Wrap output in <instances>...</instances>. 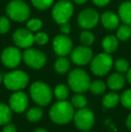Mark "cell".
<instances>
[{
    "mask_svg": "<svg viewBox=\"0 0 131 132\" xmlns=\"http://www.w3.org/2000/svg\"><path fill=\"white\" fill-rule=\"evenodd\" d=\"M115 68L119 73H125L129 68V64L125 59H119L115 62Z\"/></svg>",
    "mask_w": 131,
    "mask_h": 132,
    "instance_id": "cell-31",
    "label": "cell"
},
{
    "mask_svg": "<svg viewBox=\"0 0 131 132\" xmlns=\"http://www.w3.org/2000/svg\"><path fill=\"white\" fill-rule=\"evenodd\" d=\"M119 100H120V98H119V94H117L116 93H109L103 97L102 104L105 108L111 109L119 103Z\"/></svg>",
    "mask_w": 131,
    "mask_h": 132,
    "instance_id": "cell-20",
    "label": "cell"
},
{
    "mask_svg": "<svg viewBox=\"0 0 131 132\" xmlns=\"http://www.w3.org/2000/svg\"><path fill=\"white\" fill-rule=\"evenodd\" d=\"M73 119L75 127L83 131L91 129L94 124V115L93 111L85 107L79 109L75 112Z\"/></svg>",
    "mask_w": 131,
    "mask_h": 132,
    "instance_id": "cell-8",
    "label": "cell"
},
{
    "mask_svg": "<svg viewBox=\"0 0 131 132\" xmlns=\"http://www.w3.org/2000/svg\"><path fill=\"white\" fill-rule=\"evenodd\" d=\"M2 132H17L15 127H14L13 124H5V126L4 127Z\"/></svg>",
    "mask_w": 131,
    "mask_h": 132,
    "instance_id": "cell-36",
    "label": "cell"
},
{
    "mask_svg": "<svg viewBox=\"0 0 131 132\" xmlns=\"http://www.w3.org/2000/svg\"><path fill=\"white\" fill-rule=\"evenodd\" d=\"M99 20L100 15L96 10L93 8H86L78 14L77 23L83 29L89 30L96 26Z\"/></svg>",
    "mask_w": 131,
    "mask_h": 132,
    "instance_id": "cell-10",
    "label": "cell"
},
{
    "mask_svg": "<svg viewBox=\"0 0 131 132\" xmlns=\"http://www.w3.org/2000/svg\"><path fill=\"white\" fill-rule=\"evenodd\" d=\"M110 0H93V2L97 6H105L110 3Z\"/></svg>",
    "mask_w": 131,
    "mask_h": 132,
    "instance_id": "cell-37",
    "label": "cell"
},
{
    "mask_svg": "<svg viewBox=\"0 0 131 132\" xmlns=\"http://www.w3.org/2000/svg\"><path fill=\"white\" fill-rule=\"evenodd\" d=\"M89 89L91 90V92L93 93V94H101L106 90V85H105L104 82L101 81V80H95V81H93V82H91Z\"/></svg>",
    "mask_w": 131,
    "mask_h": 132,
    "instance_id": "cell-23",
    "label": "cell"
},
{
    "mask_svg": "<svg viewBox=\"0 0 131 132\" xmlns=\"http://www.w3.org/2000/svg\"><path fill=\"white\" fill-rule=\"evenodd\" d=\"M83 132H90L89 130H84V131H83Z\"/></svg>",
    "mask_w": 131,
    "mask_h": 132,
    "instance_id": "cell-43",
    "label": "cell"
},
{
    "mask_svg": "<svg viewBox=\"0 0 131 132\" xmlns=\"http://www.w3.org/2000/svg\"><path fill=\"white\" fill-rule=\"evenodd\" d=\"M13 40L16 46L23 49H28L34 43V35L28 29H20L16 30L13 34Z\"/></svg>",
    "mask_w": 131,
    "mask_h": 132,
    "instance_id": "cell-14",
    "label": "cell"
},
{
    "mask_svg": "<svg viewBox=\"0 0 131 132\" xmlns=\"http://www.w3.org/2000/svg\"><path fill=\"white\" fill-rule=\"evenodd\" d=\"M34 42L39 45H45L49 42V36L46 32L43 31H38L34 35Z\"/></svg>",
    "mask_w": 131,
    "mask_h": 132,
    "instance_id": "cell-33",
    "label": "cell"
},
{
    "mask_svg": "<svg viewBox=\"0 0 131 132\" xmlns=\"http://www.w3.org/2000/svg\"><path fill=\"white\" fill-rule=\"evenodd\" d=\"M101 46H102L105 52L109 54L114 52L118 49V46H119L118 38L116 36H114V35H107L102 40Z\"/></svg>",
    "mask_w": 131,
    "mask_h": 132,
    "instance_id": "cell-19",
    "label": "cell"
},
{
    "mask_svg": "<svg viewBox=\"0 0 131 132\" xmlns=\"http://www.w3.org/2000/svg\"><path fill=\"white\" fill-rule=\"evenodd\" d=\"M2 80H3V77H2V76H1V74H0V84H1V82H2Z\"/></svg>",
    "mask_w": 131,
    "mask_h": 132,
    "instance_id": "cell-42",
    "label": "cell"
},
{
    "mask_svg": "<svg viewBox=\"0 0 131 132\" xmlns=\"http://www.w3.org/2000/svg\"><path fill=\"white\" fill-rule=\"evenodd\" d=\"M131 37V27L130 25L123 24L117 31V38L120 40H127Z\"/></svg>",
    "mask_w": 131,
    "mask_h": 132,
    "instance_id": "cell-24",
    "label": "cell"
},
{
    "mask_svg": "<svg viewBox=\"0 0 131 132\" xmlns=\"http://www.w3.org/2000/svg\"><path fill=\"white\" fill-rule=\"evenodd\" d=\"M28 106V96L23 92H15L9 100V107L15 112H23Z\"/></svg>",
    "mask_w": 131,
    "mask_h": 132,
    "instance_id": "cell-15",
    "label": "cell"
},
{
    "mask_svg": "<svg viewBox=\"0 0 131 132\" xmlns=\"http://www.w3.org/2000/svg\"><path fill=\"white\" fill-rule=\"evenodd\" d=\"M54 94L58 100H66L69 95V90L67 86H66L63 84H60L55 87Z\"/></svg>",
    "mask_w": 131,
    "mask_h": 132,
    "instance_id": "cell-26",
    "label": "cell"
},
{
    "mask_svg": "<svg viewBox=\"0 0 131 132\" xmlns=\"http://www.w3.org/2000/svg\"><path fill=\"white\" fill-rule=\"evenodd\" d=\"M107 85L111 90H120L125 85V77L120 73H113L108 77Z\"/></svg>",
    "mask_w": 131,
    "mask_h": 132,
    "instance_id": "cell-17",
    "label": "cell"
},
{
    "mask_svg": "<svg viewBox=\"0 0 131 132\" xmlns=\"http://www.w3.org/2000/svg\"><path fill=\"white\" fill-rule=\"evenodd\" d=\"M127 79L131 84V68H128V70L127 71Z\"/></svg>",
    "mask_w": 131,
    "mask_h": 132,
    "instance_id": "cell-39",
    "label": "cell"
},
{
    "mask_svg": "<svg viewBox=\"0 0 131 132\" xmlns=\"http://www.w3.org/2000/svg\"><path fill=\"white\" fill-rule=\"evenodd\" d=\"M79 39H80V42L83 45L88 46V47L91 46L94 42V35L91 31H88V30H84L80 33Z\"/></svg>",
    "mask_w": 131,
    "mask_h": 132,
    "instance_id": "cell-25",
    "label": "cell"
},
{
    "mask_svg": "<svg viewBox=\"0 0 131 132\" xmlns=\"http://www.w3.org/2000/svg\"><path fill=\"white\" fill-rule=\"evenodd\" d=\"M21 51L15 47H8L3 51L1 54V60L4 66L9 68H16L22 60Z\"/></svg>",
    "mask_w": 131,
    "mask_h": 132,
    "instance_id": "cell-11",
    "label": "cell"
},
{
    "mask_svg": "<svg viewBox=\"0 0 131 132\" xmlns=\"http://www.w3.org/2000/svg\"><path fill=\"white\" fill-rule=\"evenodd\" d=\"M23 59L27 66L34 69H40L47 62V57L43 52L35 49H26L23 53Z\"/></svg>",
    "mask_w": 131,
    "mask_h": 132,
    "instance_id": "cell-9",
    "label": "cell"
},
{
    "mask_svg": "<svg viewBox=\"0 0 131 132\" xmlns=\"http://www.w3.org/2000/svg\"><path fill=\"white\" fill-rule=\"evenodd\" d=\"M6 14L10 19L15 22H24L30 17L31 10L23 0H13L6 5Z\"/></svg>",
    "mask_w": 131,
    "mask_h": 132,
    "instance_id": "cell-3",
    "label": "cell"
},
{
    "mask_svg": "<svg viewBox=\"0 0 131 132\" xmlns=\"http://www.w3.org/2000/svg\"><path fill=\"white\" fill-rule=\"evenodd\" d=\"M42 27V22L41 20L38 18H32L27 22V29L30 30L32 32L33 31H38Z\"/></svg>",
    "mask_w": 131,
    "mask_h": 132,
    "instance_id": "cell-30",
    "label": "cell"
},
{
    "mask_svg": "<svg viewBox=\"0 0 131 132\" xmlns=\"http://www.w3.org/2000/svg\"><path fill=\"white\" fill-rule=\"evenodd\" d=\"M31 97L35 103L40 106H46L52 99V91L50 87L43 82H34L30 88Z\"/></svg>",
    "mask_w": 131,
    "mask_h": 132,
    "instance_id": "cell-4",
    "label": "cell"
},
{
    "mask_svg": "<svg viewBox=\"0 0 131 132\" xmlns=\"http://www.w3.org/2000/svg\"><path fill=\"white\" fill-rule=\"evenodd\" d=\"M119 17L125 24L131 26V2H123L119 7Z\"/></svg>",
    "mask_w": 131,
    "mask_h": 132,
    "instance_id": "cell-18",
    "label": "cell"
},
{
    "mask_svg": "<svg viewBox=\"0 0 131 132\" xmlns=\"http://www.w3.org/2000/svg\"><path fill=\"white\" fill-rule=\"evenodd\" d=\"M60 31H61V32L63 33V34H66V35L70 33V31H71V26H70V24L68 23V22L63 23L60 24Z\"/></svg>",
    "mask_w": 131,
    "mask_h": 132,
    "instance_id": "cell-35",
    "label": "cell"
},
{
    "mask_svg": "<svg viewBox=\"0 0 131 132\" xmlns=\"http://www.w3.org/2000/svg\"><path fill=\"white\" fill-rule=\"evenodd\" d=\"M74 13V5L68 0H61L58 1L53 6L52 17L56 23L61 24L69 21Z\"/></svg>",
    "mask_w": 131,
    "mask_h": 132,
    "instance_id": "cell-7",
    "label": "cell"
},
{
    "mask_svg": "<svg viewBox=\"0 0 131 132\" xmlns=\"http://www.w3.org/2000/svg\"><path fill=\"white\" fill-rule=\"evenodd\" d=\"M12 118L11 109L8 105L0 103V125H5L9 123Z\"/></svg>",
    "mask_w": 131,
    "mask_h": 132,
    "instance_id": "cell-22",
    "label": "cell"
},
{
    "mask_svg": "<svg viewBox=\"0 0 131 132\" xmlns=\"http://www.w3.org/2000/svg\"><path fill=\"white\" fill-rule=\"evenodd\" d=\"M53 50L57 55L65 57L71 53L73 50V42L66 34H58L53 40Z\"/></svg>",
    "mask_w": 131,
    "mask_h": 132,
    "instance_id": "cell-12",
    "label": "cell"
},
{
    "mask_svg": "<svg viewBox=\"0 0 131 132\" xmlns=\"http://www.w3.org/2000/svg\"><path fill=\"white\" fill-rule=\"evenodd\" d=\"M86 1H87V0H74V2H75V4H77V5H83V4H84Z\"/></svg>",
    "mask_w": 131,
    "mask_h": 132,
    "instance_id": "cell-40",
    "label": "cell"
},
{
    "mask_svg": "<svg viewBox=\"0 0 131 132\" xmlns=\"http://www.w3.org/2000/svg\"><path fill=\"white\" fill-rule=\"evenodd\" d=\"M126 124H127V127H128V129H131V113L128 116V118H127Z\"/></svg>",
    "mask_w": 131,
    "mask_h": 132,
    "instance_id": "cell-38",
    "label": "cell"
},
{
    "mask_svg": "<svg viewBox=\"0 0 131 132\" xmlns=\"http://www.w3.org/2000/svg\"><path fill=\"white\" fill-rule=\"evenodd\" d=\"M120 102L125 108L131 110V89H128L123 92L120 97Z\"/></svg>",
    "mask_w": 131,
    "mask_h": 132,
    "instance_id": "cell-32",
    "label": "cell"
},
{
    "mask_svg": "<svg viewBox=\"0 0 131 132\" xmlns=\"http://www.w3.org/2000/svg\"><path fill=\"white\" fill-rule=\"evenodd\" d=\"M5 87L12 91H19L26 87L29 83V77L22 70H14L5 74L3 78Z\"/></svg>",
    "mask_w": 131,
    "mask_h": 132,
    "instance_id": "cell-5",
    "label": "cell"
},
{
    "mask_svg": "<svg viewBox=\"0 0 131 132\" xmlns=\"http://www.w3.org/2000/svg\"><path fill=\"white\" fill-rule=\"evenodd\" d=\"M93 57V54L92 50L88 46H78L75 50L71 51L72 61L75 65L78 66H84L87 65Z\"/></svg>",
    "mask_w": 131,
    "mask_h": 132,
    "instance_id": "cell-13",
    "label": "cell"
},
{
    "mask_svg": "<svg viewBox=\"0 0 131 132\" xmlns=\"http://www.w3.org/2000/svg\"><path fill=\"white\" fill-rule=\"evenodd\" d=\"M54 68L57 73L58 74H65L68 71L70 68V62L66 57H60L56 60L54 64Z\"/></svg>",
    "mask_w": 131,
    "mask_h": 132,
    "instance_id": "cell-21",
    "label": "cell"
},
{
    "mask_svg": "<svg viewBox=\"0 0 131 132\" xmlns=\"http://www.w3.org/2000/svg\"><path fill=\"white\" fill-rule=\"evenodd\" d=\"M74 114V106L66 100H58L49 110V117L57 124L68 123L73 120Z\"/></svg>",
    "mask_w": 131,
    "mask_h": 132,
    "instance_id": "cell-1",
    "label": "cell"
},
{
    "mask_svg": "<svg viewBox=\"0 0 131 132\" xmlns=\"http://www.w3.org/2000/svg\"><path fill=\"white\" fill-rule=\"evenodd\" d=\"M54 0H32L33 6L39 10H47L51 6Z\"/></svg>",
    "mask_w": 131,
    "mask_h": 132,
    "instance_id": "cell-29",
    "label": "cell"
},
{
    "mask_svg": "<svg viewBox=\"0 0 131 132\" xmlns=\"http://www.w3.org/2000/svg\"><path fill=\"white\" fill-rule=\"evenodd\" d=\"M68 85L70 88L75 93L82 94L89 89L91 80L84 70L80 68H75L72 70L68 75Z\"/></svg>",
    "mask_w": 131,
    "mask_h": 132,
    "instance_id": "cell-2",
    "label": "cell"
},
{
    "mask_svg": "<svg viewBox=\"0 0 131 132\" xmlns=\"http://www.w3.org/2000/svg\"><path fill=\"white\" fill-rule=\"evenodd\" d=\"M34 132H48V131L43 129H36V130H34Z\"/></svg>",
    "mask_w": 131,
    "mask_h": 132,
    "instance_id": "cell-41",
    "label": "cell"
},
{
    "mask_svg": "<svg viewBox=\"0 0 131 132\" xmlns=\"http://www.w3.org/2000/svg\"><path fill=\"white\" fill-rule=\"evenodd\" d=\"M42 115H43V111L40 108L33 107L27 112V119L32 122H37L42 118Z\"/></svg>",
    "mask_w": 131,
    "mask_h": 132,
    "instance_id": "cell-27",
    "label": "cell"
},
{
    "mask_svg": "<svg viewBox=\"0 0 131 132\" xmlns=\"http://www.w3.org/2000/svg\"><path fill=\"white\" fill-rule=\"evenodd\" d=\"M101 20L104 28H106L107 30H110V31L115 30L119 26V21H120L119 15L114 14L113 12H110V11H106L103 13L101 14Z\"/></svg>",
    "mask_w": 131,
    "mask_h": 132,
    "instance_id": "cell-16",
    "label": "cell"
},
{
    "mask_svg": "<svg viewBox=\"0 0 131 132\" xmlns=\"http://www.w3.org/2000/svg\"><path fill=\"white\" fill-rule=\"evenodd\" d=\"M10 27H11V23L8 18L5 17V16L0 17V33L1 34L6 33L10 30Z\"/></svg>",
    "mask_w": 131,
    "mask_h": 132,
    "instance_id": "cell-34",
    "label": "cell"
},
{
    "mask_svg": "<svg viewBox=\"0 0 131 132\" xmlns=\"http://www.w3.org/2000/svg\"><path fill=\"white\" fill-rule=\"evenodd\" d=\"M112 65L113 60L110 54L107 52L99 53L91 60V70L94 75L101 77L109 73Z\"/></svg>",
    "mask_w": 131,
    "mask_h": 132,
    "instance_id": "cell-6",
    "label": "cell"
},
{
    "mask_svg": "<svg viewBox=\"0 0 131 132\" xmlns=\"http://www.w3.org/2000/svg\"><path fill=\"white\" fill-rule=\"evenodd\" d=\"M71 103L74 107L77 108V109H82V108L85 107L86 104H87V100L83 94L77 93V94H75L71 98Z\"/></svg>",
    "mask_w": 131,
    "mask_h": 132,
    "instance_id": "cell-28",
    "label": "cell"
}]
</instances>
